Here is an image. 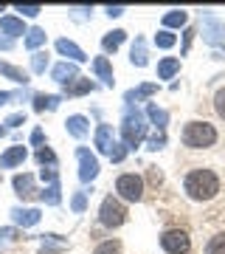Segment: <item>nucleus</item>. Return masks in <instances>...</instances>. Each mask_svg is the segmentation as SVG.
I'll return each instance as SVG.
<instances>
[{
    "label": "nucleus",
    "instance_id": "obj_1",
    "mask_svg": "<svg viewBox=\"0 0 225 254\" xmlns=\"http://www.w3.org/2000/svg\"><path fill=\"white\" fill-rule=\"evenodd\" d=\"M186 192H189V198L194 200H211L220 192V178H217L211 170H191L186 175Z\"/></svg>",
    "mask_w": 225,
    "mask_h": 254
},
{
    "label": "nucleus",
    "instance_id": "obj_28",
    "mask_svg": "<svg viewBox=\"0 0 225 254\" xmlns=\"http://www.w3.org/2000/svg\"><path fill=\"white\" fill-rule=\"evenodd\" d=\"M206 254H225V232H220V235H214L211 240H208Z\"/></svg>",
    "mask_w": 225,
    "mask_h": 254
},
{
    "label": "nucleus",
    "instance_id": "obj_5",
    "mask_svg": "<svg viewBox=\"0 0 225 254\" xmlns=\"http://www.w3.org/2000/svg\"><path fill=\"white\" fill-rule=\"evenodd\" d=\"M161 246L166 254H186L191 249V240L183 229H169V232H163Z\"/></svg>",
    "mask_w": 225,
    "mask_h": 254
},
{
    "label": "nucleus",
    "instance_id": "obj_27",
    "mask_svg": "<svg viewBox=\"0 0 225 254\" xmlns=\"http://www.w3.org/2000/svg\"><path fill=\"white\" fill-rule=\"evenodd\" d=\"M130 60H133V65H138V68H144V65H146V46H144V40H141V37L135 40L133 57H130Z\"/></svg>",
    "mask_w": 225,
    "mask_h": 254
},
{
    "label": "nucleus",
    "instance_id": "obj_32",
    "mask_svg": "<svg viewBox=\"0 0 225 254\" xmlns=\"http://www.w3.org/2000/svg\"><path fill=\"white\" fill-rule=\"evenodd\" d=\"M110 161H113V164H121V161H124V158H127V147L124 144H116V141H113V147H110Z\"/></svg>",
    "mask_w": 225,
    "mask_h": 254
},
{
    "label": "nucleus",
    "instance_id": "obj_26",
    "mask_svg": "<svg viewBox=\"0 0 225 254\" xmlns=\"http://www.w3.org/2000/svg\"><path fill=\"white\" fill-rule=\"evenodd\" d=\"M124 37H127V31H121V28H118V31H110V34L101 40L104 51H118V46L124 43Z\"/></svg>",
    "mask_w": 225,
    "mask_h": 254
},
{
    "label": "nucleus",
    "instance_id": "obj_16",
    "mask_svg": "<svg viewBox=\"0 0 225 254\" xmlns=\"http://www.w3.org/2000/svg\"><path fill=\"white\" fill-rule=\"evenodd\" d=\"M178 71H180L178 57H166V60H161V65H158V76H161V79H172Z\"/></svg>",
    "mask_w": 225,
    "mask_h": 254
},
{
    "label": "nucleus",
    "instance_id": "obj_8",
    "mask_svg": "<svg viewBox=\"0 0 225 254\" xmlns=\"http://www.w3.org/2000/svg\"><path fill=\"white\" fill-rule=\"evenodd\" d=\"M11 218H14V223L17 226H23V229H28V226H34V223H40V218H43V212L40 209H11Z\"/></svg>",
    "mask_w": 225,
    "mask_h": 254
},
{
    "label": "nucleus",
    "instance_id": "obj_37",
    "mask_svg": "<svg viewBox=\"0 0 225 254\" xmlns=\"http://www.w3.org/2000/svg\"><path fill=\"white\" fill-rule=\"evenodd\" d=\"M17 11L20 14H26V17H37V14H40V6H17Z\"/></svg>",
    "mask_w": 225,
    "mask_h": 254
},
{
    "label": "nucleus",
    "instance_id": "obj_23",
    "mask_svg": "<svg viewBox=\"0 0 225 254\" xmlns=\"http://www.w3.org/2000/svg\"><path fill=\"white\" fill-rule=\"evenodd\" d=\"M0 73H3V76H9V79H14V82H20V85H26V82H28V73L23 71V68L9 65V63H0Z\"/></svg>",
    "mask_w": 225,
    "mask_h": 254
},
{
    "label": "nucleus",
    "instance_id": "obj_38",
    "mask_svg": "<svg viewBox=\"0 0 225 254\" xmlns=\"http://www.w3.org/2000/svg\"><path fill=\"white\" fill-rule=\"evenodd\" d=\"M163 144H166V136H163V133H158V136L149 138V150H161Z\"/></svg>",
    "mask_w": 225,
    "mask_h": 254
},
{
    "label": "nucleus",
    "instance_id": "obj_46",
    "mask_svg": "<svg viewBox=\"0 0 225 254\" xmlns=\"http://www.w3.org/2000/svg\"><path fill=\"white\" fill-rule=\"evenodd\" d=\"M31 141H34V144H43V130H34V133H31Z\"/></svg>",
    "mask_w": 225,
    "mask_h": 254
},
{
    "label": "nucleus",
    "instance_id": "obj_22",
    "mask_svg": "<svg viewBox=\"0 0 225 254\" xmlns=\"http://www.w3.org/2000/svg\"><path fill=\"white\" fill-rule=\"evenodd\" d=\"M65 125H68V133L76 136V138H82L85 133H88V119H85V116H71Z\"/></svg>",
    "mask_w": 225,
    "mask_h": 254
},
{
    "label": "nucleus",
    "instance_id": "obj_6",
    "mask_svg": "<svg viewBox=\"0 0 225 254\" xmlns=\"http://www.w3.org/2000/svg\"><path fill=\"white\" fill-rule=\"evenodd\" d=\"M116 190H118V195H121L124 200H141V195H144V181H141L135 173L118 175Z\"/></svg>",
    "mask_w": 225,
    "mask_h": 254
},
{
    "label": "nucleus",
    "instance_id": "obj_40",
    "mask_svg": "<svg viewBox=\"0 0 225 254\" xmlns=\"http://www.w3.org/2000/svg\"><path fill=\"white\" fill-rule=\"evenodd\" d=\"M11 237H17V229H0V240H11Z\"/></svg>",
    "mask_w": 225,
    "mask_h": 254
},
{
    "label": "nucleus",
    "instance_id": "obj_35",
    "mask_svg": "<svg viewBox=\"0 0 225 254\" xmlns=\"http://www.w3.org/2000/svg\"><path fill=\"white\" fill-rule=\"evenodd\" d=\"M118 252H121V243L118 240H107V243H101L93 254H118Z\"/></svg>",
    "mask_w": 225,
    "mask_h": 254
},
{
    "label": "nucleus",
    "instance_id": "obj_15",
    "mask_svg": "<svg viewBox=\"0 0 225 254\" xmlns=\"http://www.w3.org/2000/svg\"><path fill=\"white\" fill-rule=\"evenodd\" d=\"M93 71H96V76H99L104 85H113V68H110L107 57H96V60H93Z\"/></svg>",
    "mask_w": 225,
    "mask_h": 254
},
{
    "label": "nucleus",
    "instance_id": "obj_9",
    "mask_svg": "<svg viewBox=\"0 0 225 254\" xmlns=\"http://www.w3.org/2000/svg\"><path fill=\"white\" fill-rule=\"evenodd\" d=\"M203 34H206L208 43H214V46H220V43H225V26L220 23V20L208 17L206 23H203Z\"/></svg>",
    "mask_w": 225,
    "mask_h": 254
},
{
    "label": "nucleus",
    "instance_id": "obj_34",
    "mask_svg": "<svg viewBox=\"0 0 225 254\" xmlns=\"http://www.w3.org/2000/svg\"><path fill=\"white\" fill-rule=\"evenodd\" d=\"M48 68V54H34L31 57V71L34 73H45Z\"/></svg>",
    "mask_w": 225,
    "mask_h": 254
},
{
    "label": "nucleus",
    "instance_id": "obj_17",
    "mask_svg": "<svg viewBox=\"0 0 225 254\" xmlns=\"http://www.w3.org/2000/svg\"><path fill=\"white\" fill-rule=\"evenodd\" d=\"M96 147H99L101 153H110V147H113V130H110V125H99V130H96Z\"/></svg>",
    "mask_w": 225,
    "mask_h": 254
},
{
    "label": "nucleus",
    "instance_id": "obj_47",
    "mask_svg": "<svg viewBox=\"0 0 225 254\" xmlns=\"http://www.w3.org/2000/svg\"><path fill=\"white\" fill-rule=\"evenodd\" d=\"M149 178H152V184H161V173H158L155 167H152V170H149Z\"/></svg>",
    "mask_w": 225,
    "mask_h": 254
},
{
    "label": "nucleus",
    "instance_id": "obj_2",
    "mask_svg": "<svg viewBox=\"0 0 225 254\" xmlns=\"http://www.w3.org/2000/svg\"><path fill=\"white\" fill-rule=\"evenodd\" d=\"M121 136H124V147H138L146 136V119L144 113L133 105L124 108V122H121Z\"/></svg>",
    "mask_w": 225,
    "mask_h": 254
},
{
    "label": "nucleus",
    "instance_id": "obj_24",
    "mask_svg": "<svg viewBox=\"0 0 225 254\" xmlns=\"http://www.w3.org/2000/svg\"><path fill=\"white\" fill-rule=\"evenodd\" d=\"M186 20H189L186 11L175 9V11H169V14H163V26L166 28H180V26H186Z\"/></svg>",
    "mask_w": 225,
    "mask_h": 254
},
{
    "label": "nucleus",
    "instance_id": "obj_4",
    "mask_svg": "<svg viewBox=\"0 0 225 254\" xmlns=\"http://www.w3.org/2000/svg\"><path fill=\"white\" fill-rule=\"evenodd\" d=\"M99 220L104 223V226H110V229L121 226V223L127 220L124 203H121L118 198H113V195H110V198H104V200H101V209H99Z\"/></svg>",
    "mask_w": 225,
    "mask_h": 254
},
{
    "label": "nucleus",
    "instance_id": "obj_25",
    "mask_svg": "<svg viewBox=\"0 0 225 254\" xmlns=\"http://www.w3.org/2000/svg\"><path fill=\"white\" fill-rule=\"evenodd\" d=\"M54 108H59V96H45V93L34 96V110L37 113H43V110H54Z\"/></svg>",
    "mask_w": 225,
    "mask_h": 254
},
{
    "label": "nucleus",
    "instance_id": "obj_36",
    "mask_svg": "<svg viewBox=\"0 0 225 254\" xmlns=\"http://www.w3.org/2000/svg\"><path fill=\"white\" fill-rule=\"evenodd\" d=\"M214 108H217V113L225 119V88H220L217 91V96H214Z\"/></svg>",
    "mask_w": 225,
    "mask_h": 254
},
{
    "label": "nucleus",
    "instance_id": "obj_10",
    "mask_svg": "<svg viewBox=\"0 0 225 254\" xmlns=\"http://www.w3.org/2000/svg\"><path fill=\"white\" fill-rule=\"evenodd\" d=\"M26 147H9V150H6V153L0 155V167H6V170H9V167H17V164H23L26 161Z\"/></svg>",
    "mask_w": 225,
    "mask_h": 254
},
{
    "label": "nucleus",
    "instance_id": "obj_13",
    "mask_svg": "<svg viewBox=\"0 0 225 254\" xmlns=\"http://www.w3.org/2000/svg\"><path fill=\"white\" fill-rule=\"evenodd\" d=\"M14 190H17V195L23 200H28V198H34L37 195L34 178H31V175H14Z\"/></svg>",
    "mask_w": 225,
    "mask_h": 254
},
{
    "label": "nucleus",
    "instance_id": "obj_30",
    "mask_svg": "<svg viewBox=\"0 0 225 254\" xmlns=\"http://www.w3.org/2000/svg\"><path fill=\"white\" fill-rule=\"evenodd\" d=\"M43 43H45V31H43V28H31V31L26 34V48H31V51L40 48Z\"/></svg>",
    "mask_w": 225,
    "mask_h": 254
},
{
    "label": "nucleus",
    "instance_id": "obj_33",
    "mask_svg": "<svg viewBox=\"0 0 225 254\" xmlns=\"http://www.w3.org/2000/svg\"><path fill=\"white\" fill-rule=\"evenodd\" d=\"M37 161H40V164H48V167H54V164H56L54 150H48V147H40V150H37Z\"/></svg>",
    "mask_w": 225,
    "mask_h": 254
},
{
    "label": "nucleus",
    "instance_id": "obj_45",
    "mask_svg": "<svg viewBox=\"0 0 225 254\" xmlns=\"http://www.w3.org/2000/svg\"><path fill=\"white\" fill-rule=\"evenodd\" d=\"M9 99H14V93H9V91H0V105H6Z\"/></svg>",
    "mask_w": 225,
    "mask_h": 254
},
{
    "label": "nucleus",
    "instance_id": "obj_12",
    "mask_svg": "<svg viewBox=\"0 0 225 254\" xmlns=\"http://www.w3.org/2000/svg\"><path fill=\"white\" fill-rule=\"evenodd\" d=\"M76 73H79L76 63H59V65L54 68V73H51V76H54L56 82H62V85H68V82H73V79H76Z\"/></svg>",
    "mask_w": 225,
    "mask_h": 254
},
{
    "label": "nucleus",
    "instance_id": "obj_14",
    "mask_svg": "<svg viewBox=\"0 0 225 254\" xmlns=\"http://www.w3.org/2000/svg\"><path fill=\"white\" fill-rule=\"evenodd\" d=\"M0 31L3 34H9V37H20V34H28L26 31V26H23V20L20 17H0Z\"/></svg>",
    "mask_w": 225,
    "mask_h": 254
},
{
    "label": "nucleus",
    "instance_id": "obj_48",
    "mask_svg": "<svg viewBox=\"0 0 225 254\" xmlns=\"http://www.w3.org/2000/svg\"><path fill=\"white\" fill-rule=\"evenodd\" d=\"M0 136H6V127H0Z\"/></svg>",
    "mask_w": 225,
    "mask_h": 254
},
{
    "label": "nucleus",
    "instance_id": "obj_41",
    "mask_svg": "<svg viewBox=\"0 0 225 254\" xmlns=\"http://www.w3.org/2000/svg\"><path fill=\"white\" fill-rule=\"evenodd\" d=\"M73 209H76V212H82V209H85V195H73Z\"/></svg>",
    "mask_w": 225,
    "mask_h": 254
},
{
    "label": "nucleus",
    "instance_id": "obj_42",
    "mask_svg": "<svg viewBox=\"0 0 225 254\" xmlns=\"http://www.w3.org/2000/svg\"><path fill=\"white\" fill-rule=\"evenodd\" d=\"M191 37H194V31H186V34H183V54H186V51H189V43H191Z\"/></svg>",
    "mask_w": 225,
    "mask_h": 254
},
{
    "label": "nucleus",
    "instance_id": "obj_39",
    "mask_svg": "<svg viewBox=\"0 0 225 254\" xmlns=\"http://www.w3.org/2000/svg\"><path fill=\"white\" fill-rule=\"evenodd\" d=\"M6 125H9V127L26 125V116H23V113H14V116H9V119H6Z\"/></svg>",
    "mask_w": 225,
    "mask_h": 254
},
{
    "label": "nucleus",
    "instance_id": "obj_31",
    "mask_svg": "<svg viewBox=\"0 0 225 254\" xmlns=\"http://www.w3.org/2000/svg\"><path fill=\"white\" fill-rule=\"evenodd\" d=\"M155 46H158V48H172V46H175V34L166 31V28L158 31V34H155Z\"/></svg>",
    "mask_w": 225,
    "mask_h": 254
},
{
    "label": "nucleus",
    "instance_id": "obj_7",
    "mask_svg": "<svg viewBox=\"0 0 225 254\" xmlns=\"http://www.w3.org/2000/svg\"><path fill=\"white\" fill-rule=\"evenodd\" d=\"M76 155H79V178L85 184H90L96 175H99V158L90 153V150H85V147H79Z\"/></svg>",
    "mask_w": 225,
    "mask_h": 254
},
{
    "label": "nucleus",
    "instance_id": "obj_49",
    "mask_svg": "<svg viewBox=\"0 0 225 254\" xmlns=\"http://www.w3.org/2000/svg\"><path fill=\"white\" fill-rule=\"evenodd\" d=\"M0 11H3V9H0Z\"/></svg>",
    "mask_w": 225,
    "mask_h": 254
},
{
    "label": "nucleus",
    "instance_id": "obj_29",
    "mask_svg": "<svg viewBox=\"0 0 225 254\" xmlns=\"http://www.w3.org/2000/svg\"><path fill=\"white\" fill-rule=\"evenodd\" d=\"M43 200L45 203H48V206H59V184H48V187H45V192H43Z\"/></svg>",
    "mask_w": 225,
    "mask_h": 254
},
{
    "label": "nucleus",
    "instance_id": "obj_18",
    "mask_svg": "<svg viewBox=\"0 0 225 254\" xmlns=\"http://www.w3.org/2000/svg\"><path fill=\"white\" fill-rule=\"evenodd\" d=\"M155 91H158V85H152V82H146V85H141V88H135V91H127L124 102H127V105H133V102H138V99H146V96H152Z\"/></svg>",
    "mask_w": 225,
    "mask_h": 254
},
{
    "label": "nucleus",
    "instance_id": "obj_3",
    "mask_svg": "<svg viewBox=\"0 0 225 254\" xmlns=\"http://www.w3.org/2000/svg\"><path fill=\"white\" fill-rule=\"evenodd\" d=\"M217 141V130L208 122H189L183 127V144L191 147V150H203V147H211Z\"/></svg>",
    "mask_w": 225,
    "mask_h": 254
},
{
    "label": "nucleus",
    "instance_id": "obj_44",
    "mask_svg": "<svg viewBox=\"0 0 225 254\" xmlns=\"http://www.w3.org/2000/svg\"><path fill=\"white\" fill-rule=\"evenodd\" d=\"M11 46H14V43H11V37H0V48H3V51H9Z\"/></svg>",
    "mask_w": 225,
    "mask_h": 254
},
{
    "label": "nucleus",
    "instance_id": "obj_21",
    "mask_svg": "<svg viewBox=\"0 0 225 254\" xmlns=\"http://www.w3.org/2000/svg\"><path fill=\"white\" fill-rule=\"evenodd\" d=\"M43 237H45V243H43V249H40L43 254H59L65 249V240L59 235H43Z\"/></svg>",
    "mask_w": 225,
    "mask_h": 254
},
{
    "label": "nucleus",
    "instance_id": "obj_20",
    "mask_svg": "<svg viewBox=\"0 0 225 254\" xmlns=\"http://www.w3.org/2000/svg\"><path fill=\"white\" fill-rule=\"evenodd\" d=\"M88 91H96V85L90 79H76V82H68L65 85V93L68 96H79V93H88Z\"/></svg>",
    "mask_w": 225,
    "mask_h": 254
},
{
    "label": "nucleus",
    "instance_id": "obj_19",
    "mask_svg": "<svg viewBox=\"0 0 225 254\" xmlns=\"http://www.w3.org/2000/svg\"><path fill=\"white\" fill-rule=\"evenodd\" d=\"M146 116L152 119V125L158 127V130H166V122H169V113H166V110H161L158 108V105H146Z\"/></svg>",
    "mask_w": 225,
    "mask_h": 254
},
{
    "label": "nucleus",
    "instance_id": "obj_43",
    "mask_svg": "<svg viewBox=\"0 0 225 254\" xmlns=\"http://www.w3.org/2000/svg\"><path fill=\"white\" fill-rule=\"evenodd\" d=\"M107 14H110V17H121V14H124V9H121V6H110Z\"/></svg>",
    "mask_w": 225,
    "mask_h": 254
},
{
    "label": "nucleus",
    "instance_id": "obj_11",
    "mask_svg": "<svg viewBox=\"0 0 225 254\" xmlns=\"http://www.w3.org/2000/svg\"><path fill=\"white\" fill-rule=\"evenodd\" d=\"M56 51L59 54H65V57H71L73 63H85L88 57H85V51H82L76 43H71V40H56Z\"/></svg>",
    "mask_w": 225,
    "mask_h": 254
}]
</instances>
